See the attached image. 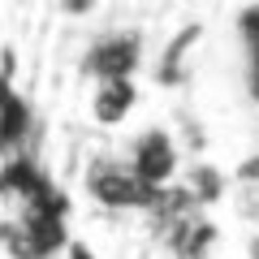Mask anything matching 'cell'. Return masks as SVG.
I'll list each match as a JSON object with an SVG mask.
<instances>
[{"instance_id": "obj_1", "label": "cell", "mask_w": 259, "mask_h": 259, "mask_svg": "<svg viewBox=\"0 0 259 259\" xmlns=\"http://www.w3.org/2000/svg\"><path fill=\"white\" fill-rule=\"evenodd\" d=\"M87 194L112 212H156L164 199V190H151L125 164V156H95L87 164Z\"/></svg>"}, {"instance_id": "obj_2", "label": "cell", "mask_w": 259, "mask_h": 259, "mask_svg": "<svg viewBox=\"0 0 259 259\" xmlns=\"http://www.w3.org/2000/svg\"><path fill=\"white\" fill-rule=\"evenodd\" d=\"M139 61H143V35L134 26H117L91 39L82 56V74L91 82H134Z\"/></svg>"}, {"instance_id": "obj_3", "label": "cell", "mask_w": 259, "mask_h": 259, "mask_svg": "<svg viewBox=\"0 0 259 259\" xmlns=\"http://www.w3.org/2000/svg\"><path fill=\"white\" fill-rule=\"evenodd\" d=\"M125 164L134 168L151 190H168L173 177H177V168H182V151H177V143H173L168 130L147 125V130H139V134L125 143Z\"/></svg>"}, {"instance_id": "obj_4", "label": "cell", "mask_w": 259, "mask_h": 259, "mask_svg": "<svg viewBox=\"0 0 259 259\" xmlns=\"http://www.w3.org/2000/svg\"><path fill=\"white\" fill-rule=\"evenodd\" d=\"M30 134H35L30 104L18 95V87H5L0 91V164L30 156Z\"/></svg>"}, {"instance_id": "obj_5", "label": "cell", "mask_w": 259, "mask_h": 259, "mask_svg": "<svg viewBox=\"0 0 259 259\" xmlns=\"http://www.w3.org/2000/svg\"><path fill=\"white\" fill-rule=\"evenodd\" d=\"M139 104V87L134 82H95L91 87V117L100 125H121Z\"/></svg>"}, {"instance_id": "obj_6", "label": "cell", "mask_w": 259, "mask_h": 259, "mask_svg": "<svg viewBox=\"0 0 259 259\" xmlns=\"http://www.w3.org/2000/svg\"><path fill=\"white\" fill-rule=\"evenodd\" d=\"M238 39H242V61H246V91L259 100V5L238 13Z\"/></svg>"}, {"instance_id": "obj_7", "label": "cell", "mask_w": 259, "mask_h": 259, "mask_svg": "<svg viewBox=\"0 0 259 259\" xmlns=\"http://www.w3.org/2000/svg\"><path fill=\"white\" fill-rule=\"evenodd\" d=\"M61 9L65 13H91L95 5H91V0H69V5H61Z\"/></svg>"}, {"instance_id": "obj_8", "label": "cell", "mask_w": 259, "mask_h": 259, "mask_svg": "<svg viewBox=\"0 0 259 259\" xmlns=\"http://www.w3.org/2000/svg\"><path fill=\"white\" fill-rule=\"evenodd\" d=\"M5 87H13V82H9V69L0 65V91H5Z\"/></svg>"}, {"instance_id": "obj_9", "label": "cell", "mask_w": 259, "mask_h": 259, "mask_svg": "<svg viewBox=\"0 0 259 259\" xmlns=\"http://www.w3.org/2000/svg\"><path fill=\"white\" fill-rule=\"evenodd\" d=\"M250 259H259V238H250Z\"/></svg>"}]
</instances>
